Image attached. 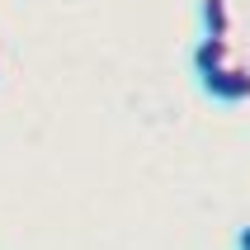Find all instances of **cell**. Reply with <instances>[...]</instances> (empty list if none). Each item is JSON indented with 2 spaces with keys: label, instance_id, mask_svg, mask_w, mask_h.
Masks as SVG:
<instances>
[{
  "label": "cell",
  "instance_id": "cell-1",
  "mask_svg": "<svg viewBox=\"0 0 250 250\" xmlns=\"http://www.w3.org/2000/svg\"><path fill=\"white\" fill-rule=\"evenodd\" d=\"M198 85H203V90H208V99H217V104H246V99H250V66L227 62L222 71L198 76Z\"/></svg>",
  "mask_w": 250,
  "mask_h": 250
},
{
  "label": "cell",
  "instance_id": "cell-2",
  "mask_svg": "<svg viewBox=\"0 0 250 250\" xmlns=\"http://www.w3.org/2000/svg\"><path fill=\"white\" fill-rule=\"evenodd\" d=\"M227 62H231V42H227V38H198V47H194V71H198V76L222 71Z\"/></svg>",
  "mask_w": 250,
  "mask_h": 250
},
{
  "label": "cell",
  "instance_id": "cell-3",
  "mask_svg": "<svg viewBox=\"0 0 250 250\" xmlns=\"http://www.w3.org/2000/svg\"><path fill=\"white\" fill-rule=\"evenodd\" d=\"M198 19H203V38H227L231 5H227V0H198Z\"/></svg>",
  "mask_w": 250,
  "mask_h": 250
},
{
  "label": "cell",
  "instance_id": "cell-4",
  "mask_svg": "<svg viewBox=\"0 0 250 250\" xmlns=\"http://www.w3.org/2000/svg\"><path fill=\"white\" fill-rule=\"evenodd\" d=\"M236 250H250V222L241 227V236H236Z\"/></svg>",
  "mask_w": 250,
  "mask_h": 250
}]
</instances>
